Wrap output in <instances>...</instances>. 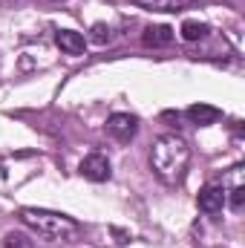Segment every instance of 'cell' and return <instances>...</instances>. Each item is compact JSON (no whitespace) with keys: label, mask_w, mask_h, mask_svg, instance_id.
<instances>
[{"label":"cell","mask_w":245,"mask_h":248,"mask_svg":"<svg viewBox=\"0 0 245 248\" xmlns=\"http://www.w3.org/2000/svg\"><path fill=\"white\" fill-rule=\"evenodd\" d=\"M208 35V26L205 23H199V20H184L182 23V38L187 44H193V41H202Z\"/></svg>","instance_id":"10"},{"label":"cell","mask_w":245,"mask_h":248,"mask_svg":"<svg viewBox=\"0 0 245 248\" xmlns=\"http://www.w3.org/2000/svg\"><path fill=\"white\" fill-rule=\"evenodd\" d=\"M141 41H144V46H168L170 41H173V29L170 26H147L144 29V35H141Z\"/></svg>","instance_id":"9"},{"label":"cell","mask_w":245,"mask_h":248,"mask_svg":"<svg viewBox=\"0 0 245 248\" xmlns=\"http://www.w3.org/2000/svg\"><path fill=\"white\" fill-rule=\"evenodd\" d=\"M20 222L26 228H32L38 237H46V240H58V243H69L78 237L81 225L58 211H44V208H20Z\"/></svg>","instance_id":"2"},{"label":"cell","mask_w":245,"mask_h":248,"mask_svg":"<svg viewBox=\"0 0 245 248\" xmlns=\"http://www.w3.org/2000/svg\"><path fill=\"white\" fill-rule=\"evenodd\" d=\"M95 44H110V38H113V32H110V26L107 23H95L92 26V35H90Z\"/></svg>","instance_id":"12"},{"label":"cell","mask_w":245,"mask_h":248,"mask_svg":"<svg viewBox=\"0 0 245 248\" xmlns=\"http://www.w3.org/2000/svg\"><path fill=\"white\" fill-rule=\"evenodd\" d=\"M133 3L150 12H184V9H193L199 0H133Z\"/></svg>","instance_id":"6"},{"label":"cell","mask_w":245,"mask_h":248,"mask_svg":"<svg viewBox=\"0 0 245 248\" xmlns=\"http://www.w3.org/2000/svg\"><path fill=\"white\" fill-rule=\"evenodd\" d=\"M187 162H190V144L184 141L182 136L176 133H165L153 141L150 147V165H153V173L168 182V185H176L182 182L184 170H187Z\"/></svg>","instance_id":"1"},{"label":"cell","mask_w":245,"mask_h":248,"mask_svg":"<svg viewBox=\"0 0 245 248\" xmlns=\"http://www.w3.org/2000/svg\"><path fill=\"white\" fill-rule=\"evenodd\" d=\"M219 110L216 107H211V104H193V107H187V119L196 124V127H208V124H216L219 122Z\"/></svg>","instance_id":"8"},{"label":"cell","mask_w":245,"mask_h":248,"mask_svg":"<svg viewBox=\"0 0 245 248\" xmlns=\"http://www.w3.org/2000/svg\"><path fill=\"white\" fill-rule=\"evenodd\" d=\"M55 41H58L61 52H66V55H81L84 46H87L84 35H81V32H72V29H61V32L55 35Z\"/></svg>","instance_id":"7"},{"label":"cell","mask_w":245,"mask_h":248,"mask_svg":"<svg viewBox=\"0 0 245 248\" xmlns=\"http://www.w3.org/2000/svg\"><path fill=\"white\" fill-rule=\"evenodd\" d=\"M243 205H245V187L237 185L231 190V208H234V211H243Z\"/></svg>","instance_id":"13"},{"label":"cell","mask_w":245,"mask_h":248,"mask_svg":"<svg viewBox=\"0 0 245 248\" xmlns=\"http://www.w3.org/2000/svg\"><path fill=\"white\" fill-rule=\"evenodd\" d=\"M3 246L6 248H35V243H32V237L23 234V231H9L6 240H3Z\"/></svg>","instance_id":"11"},{"label":"cell","mask_w":245,"mask_h":248,"mask_svg":"<svg viewBox=\"0 0 245 248\" xmlns=\"http://www.w3.org/2000/svg\"><path fill=\"white\" fill-rule=\"evenodd\" d=\"M107 130H110V136H116L119 141H133L136 139V133H138V119L136 116H130V113H113L110 119H107Z\"/></svg>","instance_id":"3"},{"label":"cell","mask_w":245,"mask_h":248,"mask_svg":"<svg viewBox=\"0 0 245 248\" xmlns=\"http://www.w3.org/2000/svg\"><path fill=\"white\" fill-rule=\"evenodd\" d=\"M113 234H116V237H119V243H127V234H124V231H119V228H116V231H113Z\"/></svg>","instance_id":"14"},{"label":"cell","mask_w":245,"mask_h":248,"mask_svg":"<svg viewBox=\"0 0 245 248\" xmlns=\"http://www.w3.org/2000/svg\"><path fill=\"white\" fill-rule=\"evenodd\" d=\"M81 176L90 179V182H107V179H110V162H107V156L90 153V156L81 162Z\"/></svg>","instance_id":"4"},{"label":"cell","mask_w":245,"mask_h":248,"mask_svg":"<svg viewBox=\"0 0 245 248\" xmlns=\"http://www.w3.org/2000/svg\"><path fill=\"white\" fill-rule=\"evenodd\" d=\"M196 202H199V211H205V214H219L222 205H225V190L216 187V185H205L199 190Z\"/></svg>","instance_id":"5"}]
</instances>
